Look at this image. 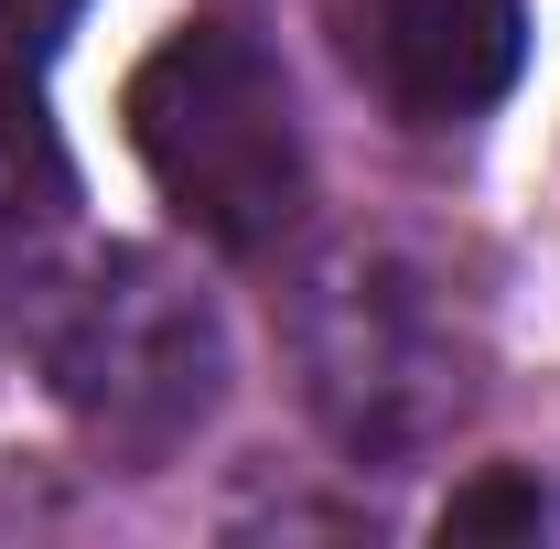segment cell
Masks as SVG:
<instances>
[{"label":"cell","instance_id":"1","mask_svg":"<svg viewBox=\"0 0 560 549\" xmlns=\"http://www.w3.org/2000/svg\"><path fill=\"white\" fill-rule=\"evenodd\" d=\"M302 410L346 464H420L486 399V302L420 226H346L280 291Z\"/></svg>","mask_w":560,"mask_h":549},{"label":"cell","instance_id":"6","mask_svg":"<svg viewBox=\"0 0 560 549\" xmlns=\"http://www.w3.org/2000/svg\"><path fill=\"white\" fill-rule=\"evenodd\" d=\"M442 539H550L560 528V484L539 464H475L431 517Z\"/></svg>","mask_w":560,"mask_h":549},{"label":"cell","instance_id":"7","mask_svg":"<svg viewBox=\"0 0 560 549\" xmlns=\"http://www.w3.org/2000/svg\"><path fill=\"white\" fill-rule=\"evenodd\" d=\"M86 0H0V66L11 75H44V55L75 33Z\"/></svg>","mask_w":560,"mask_h":549},{"label":"cell","instance_id":"5","mask_svg":"<svg viewBox=\"0 0 560 549\" xmlns=\"http://www.w3.org/2000/svg\"><path fill=\"white\" fill-rule=\"evenodd\" d=\"M66 237H75V162L33 97V75L0 66V324H22L44 291H66L55 280Z\"/></svg>","mask_w":560,"mask_h":549},{"label":"cell","instance_id":"4","mask_svg":"<svg viewBox=\"0 0 560 549\" xmlns=\"http://www.w3.org/2000/svg\"><path fill=\"white\" fill-rule=\"evenodd\" d=\"M355 75L410 130H475L528 66V0H355Z\"/></svg>","mask_w":560,"mask_h":549},{"label":"cell","instance_id":"2","mask_svg":"<svg viewBox=\"0 0 560 549\" xmlns=\"http://www.w3.org/2000/svg\"><path fill=\"white\" fill-rule=\"evenodd\" d=\"M119 119H130L151 195L226 259H270L313 206L302 97H291L280 55L237 22H173L130 66Z\"/></svg>","mask_w":560,"mask_h":549},{"label":"cell","instance_id":"3","mask_svg":"<svg viewBox=\"0 0 560 549\" xmlns=\"http://www.w3.org/2000/svg\"><path fill=\"white\" fill-rule=\"evenodd\" d=\"M44 388L119 475H151L226 410V313L184 259L108 248L44 313Z\"/></svg>","mask_w":560,"mask_h":549}]
</instances>
